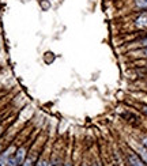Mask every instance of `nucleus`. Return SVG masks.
<instances>
[{"instance_id": "nucleus-1", "label": "nucleus", "mask_w": 147, "mask_h": 166, "mask_svg": "<svg viewBox=\"0 0 147 166\" xmlns=\"http://www.w3.org/2000/svg\"><path fill=\"white\" fill-rule=\"evenodd\" d=\"M25 155H26L25 148H19V150L16 151L15 157L8 161V166H19L23 162V159H25Z\"/></svg>"}, {"instance_id": "nucleus-3", "label": "nucleus", "mask_w": 147, "mask_h": 166, "mask_svg": "<svg viewBox=\"0 0 147 166\" xmlns=\"http://www.w3.org/2000/svg\"><path fill=\"white\" fill-rule=\"evenodd\" d=\"M129 162H131V166H145V165H143V162L139 159L135 154L129 155Z\"/></svg>"}, {"instance_id": "nucleus-10", "label": "nucleus", "mask_w": 147, "mask_h": 166, "mask_svg": "<svg viewBox=\"0 0 147 166\" xmlns=\"http://www.w3.org/2000/svg\"><path fill=\"white\" fill-rule=\"evenodd\" d=\"M142 142H143V144H145V146L147 147V136H145V138H143V140H142Z\"/></svg>"}, {"instance_id": "nucleus-15", "label": "nucleus", "mask_w": 147, "mask_h": 166, "mask_svg": "<svg viewBox=\"0 0 147 166\" xmlns=\"http://www.w3.org/2000/svg\"><path fill=\"white\" fill-rule=\"evenodd\" d=\"M93 166H100V165H97V164H94V165H93Z\"/></svg>"}, {"instance_id": "nucleus-11", "label": "nucleus", "mask_w": 147, "mask_h": 166, "mask_svg": "<svg viewBox=\"0 0 147 166\" xmlns=\"http://www.w3.org/2000/svg\"><path fill=\"white\" fill-rule=\"evenodd\" d=\"M142 45H147V38H145L142 41Z\"/></svg>"}, {"instance_id": "nucleus-4", "label": "nucleus", "mask_w": 147, "mask_h": 166, "mask_svg": "<svg viewBox=\"0 0 147 166\" xmlns=\"http://www.w3.org/2000/svg\"><path fill=\"white\" fill-rule=\"evenodd\" d=\"M136 26L147 27V15H146V14H143V15H141L138 19H136Z\"/></svg>"}, {"instance_id": "nucleus-16", "label": "nucleus", "mask_w": 147, "mask_h": 166, "mask_svg": "<svg viewBox=\"0 0 147 166\" xmlns=\"http://www.w3.org/2000/svg\"><path fill=\"white\" fill-rule=\"evenodd\" d=\"M66 166H71V165H70V164H67V165H66Z\"/></svg>"}, {"instance_id": "nucleus-6", "label": "nucleus", "mask_w": 147, "mask_h": 166, "mask_svg": "<svg viewBox=\"0 0 147 166\" xmlns=\"http://www.w3.org/2000/svg\"><path fill=\"white\" fill-rule=\"evenodd\" d=\"M136 6L141 8H147V0H136Z\"/></svg>"}, {"instance_id": "nucleus-5", "label": "nucleus", "mask_w": 147, "mask_h": 166, "mask_svg": "<svg viewBox=\"0 0 147 166\" xmlns=\"http://www.w3.org/2000/svg\"><path fill=\"white\" fill-rule=\"evenodd\" d=\"M139 154H141V157L143 158V161L147 164V150L146 148H139Z\"/></svg>"}, {"instance_id": "nucleus-9", "label": "nucleus", "mask_w": 147, "mask_h": 166, "mask_svg": "<svg viewBox=\"0 0 147 166\" xmlns=\"http://www.w3.org/2000/svg\"><path fill=\"white\" fill-rule=\"evenodd\" d=\"M37 166H48V165H46V162L41 161V162H38V164H37Z\"/></svg>"}, {"instance_id": "nucleus-2", "label": "nucleus", "mask_w": 147, "mask_h": 166, "mask_svg": "<svg viewBox=\"0 0 147 166\" xmlns=\"http://www.w3.org/2000/svg\"><path fill=\"white\" fill-rule=\"evenodd\" d=\"M12 151H14V147L11 146V147L8 148V150H6L4 153L0 155V166H6L7 164H8L10 157H11V153H12Z\"/></svg>"}, {"instance_id": "nucleus-8", "label": "nucleus", "mask_w": 147, "mask_h": 166, "mask_svg": "<svg viewBox=\"0 0 147 166\" xmlns=\"http://www.w3.org/2000/svg\"><path fill=\"white\" fill-rule=\"evenodd\" d=\"M142 112L145 113V115H147V105H143L142 106Z\"/></svg>"}, {"instance_id": "nucleus-7", "label": "nucleus", "mask_w": 147, "mask_h": 166, "mask_svg": "<svg viewBox=\"0 0 147 166\" xmlns=\"http://www.w3.org/2000/svg\"><path fill=\"white\" fill-rule=\"evenodd\" d=\"M23 166H33V162H32V159H27L25 164H23Z\"/></svg>"}, {"instance_id": "nucleus-14", "label": "nucleus", "mask_w": 147, "mask_h": 166, "mask_svg": "<svg viewBox=\"0 0 147 166\" xmlns=\"http://www.w3.org/2000/svg\"><path fill=\"white\" fill-rule=\"evenodd\" d=\"M0 135H2V127H0Z\"/></svg>"}, {"instance_id": "nucleus-12", "label": "nucleus", "mask_w": 147, "mask_h": 166, "mask_svg": "<svg viewBox=\"0 0 147 166\" xmlns=\"http://www.w3.org/2000/svg\"><path fill=\"white\" fill-rule=\"evenodd\" d=\"M145 55H146V56H147V49H146V50H145Z\"/></svg>"}, {"instance_id": "nucleus-13", "label": "nucleus", "mask_w": 147, "mask_h": 166, "mask_svg": "<svg viewBox=\"0 0 147 166\" xmlns=\"http://www.w3.org/2000/svg\"><path fill=\"white\" fill-rule=\"evenodd\" d=\"M50 166H57V164H53V165H50Z\"/></svg>"}]
</instances>
